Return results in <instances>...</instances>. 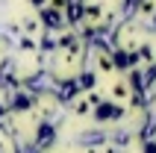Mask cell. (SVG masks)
Listing matches in <instances>:
<instances>
[{"instance_id": "cell-5", "label": "cell", "mask_w": 156, "mask_h": 153, "mask_svg": "<svg viewBox=\"0 0 156 153\" xmlns=\"http://www.w3.org/2000/svg\"><path fill=\"white\" fill-rule=\"evenodd\" d=\"M65 6H68V15H65V21H71V24L83 21V12H86V6H83L80 0H74V3H65Z\"/></svg>"}, {"instance_id": "cell-11", "label": "cell", "mask_w": 156, "mask_h": 153, "mask_svg": "<svg viewBox=\"0 0 156 153\" xmlns=\"http://www.w3.org/2000/svg\"><path fill=\"white\" fill-rule=\"evenodd\" d=\"M153 65H156V62H153Z\"/></svg>"}, {"instance_id": "cell-1", "label": "cell", "mask_w": 156, "mask_h": 153, "mask_svg": "<svg viewBox=\"0 0 156 153\" xmlns=\"http://www.w3.org/2000/svg\"><path fill=\"white\" fill-rule=\"evenodd\" d=\"M91 115H94V121H100V124H103V121H121L124 115H127V106H124V103H115V100H100L94 109H91Z\"/></svg>"}, {"instance_id": "cell-9", "label": "cell", "mask_w": 156, "mask_h": 153, "mask_svg": "<svg viewBox=\"0 0 156 153\" xmlns=\"http://www.w3.org/2000/svg\"><path fill=\"white\" fill-rule=\"evenodd\" d=\"M41 3H44V0H33V6H41Z\"/></svg>"}, {"instance_id": "cell-4", "label": "cell", "mask_w": 156, "mask_h": 153, "mask_svg": "<svg viewBox=\"0 0 156 153\" xmlns=\"http://www.w3.org/2000/svg\"><path fill=\"white\" fill-rule=\"evenodd\" d=\"M77 85H80V91H94L97 74H94V71H83V74H80V80H77Z\"/></svg>"}, {"instance_id": "cell-2", "label": "cell", "mask_w": 156, "mask_h": 153, "mask_svg": "<svg viewBox=\"0 0 156 153\" xmlns=\"http://www.w3.org/2000/svg\"><path fill=\"white\" fill-rule=\"evenodd\" d=\"M53 138H56L53 121H38V124H35V147H50Z\"/></svg>"}, {"instance_id": "cell-7", "label": "cell", "mask_w": 156, "mask_h": 153, "mask_svg": "<svg viewBox=\"0 0 156 153\" xmlns=\"http://www.w3.org/2000/svg\"><path fill=\"white\" fill-rule=\"evenodd\" d=\"M80 141H83V144H103V141H106V133H103V130L83 133V136H80Z\"/></svg>"}, {"instance_id": "cell-10", "label": "cell", "mask_w": 156, "mask_h": 153, "mask_svg": "<svg viewBox=\"0 0 156 153\" xmlns=\"http://www.w3.org/2000/svg\"><path fill=\"white\" fill-rule=\"evenodd\" d=\"M153 27H156V15H153Z\"/></svg>"}, {"instance_id": "cell-8", "label": "cell", "mask_w": 156, "mask_h": 153, "mask_svg": "<svg viewBox=\"0 0 156 153\" xmlns=\"http://www.w3.org/2000/svg\"><path fill=\"white\" fill-rule=\"evenodd\" d=\"M144 153H156V141L150 138V141H144Z\"/></svg>"}, {"instance_id": "cell-6", "label": "cell", "mask_w": 156, "mask_h": 153, "mask_svg": "<svg viewBox=\"0 0 156 153\" xmlns=\"http://www.w3.org/2000/svg\"><path fill=\"white\" fill-rule=\"evenodd\" d=\"M130 94H133L130 83H124V80H121V83H115V85H112V97H115V103H124Z\"/></svg>"}, {"instance_id": "cell-3", "label": "cell", "mask_w": 156, "mask_h": 153, "mask_svg": "<svg viewBox=\"0 0 156 153\" xmlns=\"http://www.w3.org/2000/svg\"><path fill=\"white\" fill-rule=\"evenodd\" d=\"M38 18H41L44 27H50V30H59V27H65V12H59V9H41L38 12Z\"/></svg>"}]
</instances>
